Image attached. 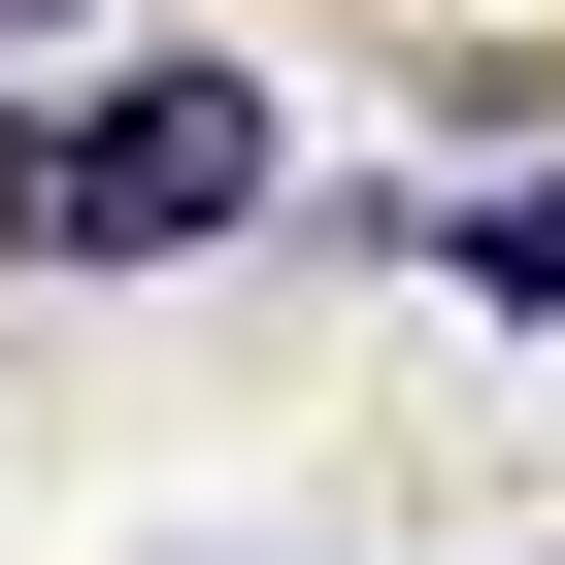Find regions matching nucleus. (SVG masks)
<instances>
[{
    "mask_svg": "<svg viewBox=\"0 0 565 565\" xmlns=\"http://www.w3.org/2000/svg\"><path fill=\"white\" fill-rule=\"evenodd\" d=\"M0 34H67V0H0Z\"/></svg>",
    "mask_w": 565,
    "mask_h": 565,
    "instance_id": "nucleus-3",
    "label": "nucleus"
},
{
    "mask_svg": "<svg viewBox=\"0 0 565 565\" xmlns=\"http://www.w3.org/2000/svg\"><path fill=\"white\" fill-rule=\"evenodd\" d=\"M266 200V100L233 67H100V100H0V266H200Z\"/></svg>",
    "mask_w": 565,
    "mask_h": 565,
    "instance_id": "nucleus-1",
    "label": "nucleus"
},
{
    "mask_svg": "<svg viewBox=\"0 0 565 565\" xmlns=\"http://www.w3.org/2000/svg\"><path fill=\"white\" fill-rule=\"evenodd\" d=\"M433 266H466L499 333H565V167H499V200H433Z\"/></svg>",
    "mask_w": 565,
    "mask_h": 565,
    "instance_id": "nucleus-2",
    "label": "nucleus"
}]
</instances>
